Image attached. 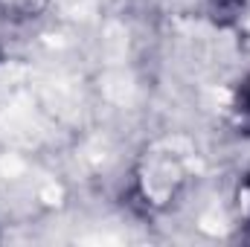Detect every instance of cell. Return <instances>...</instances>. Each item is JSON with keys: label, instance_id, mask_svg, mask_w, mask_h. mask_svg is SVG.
I'll list each match as a JSON object with an SVG mask.
<instances>
[{"label": "cell", "instance_id": "obj_1", "mask_svg": "<svg viewBox=\"0 0 250 247\" xmlns=\"http://www.w3.org/2000/svg\"><path fill=\"white\" fill-rule=\"evenodd\" d=\"M245 93H248V105H250V82H248V90H245Z\"/></svg>", "mask_w": 250, "mask_h": 247}]
</instances>
